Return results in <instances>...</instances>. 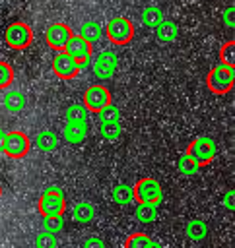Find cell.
Masks as SVG:
<instances>
[{"label":"cell","mask_w":235,"mask_h":248,"mask_svg":"<svg viewBox=\"0 0 235 248\" xmlns=\"http://www.w3.org/2000/svg\"><path fill=\"white\" fill-rule=\"evenodd\" d=\"M235 83V68L218 64L206 76V87L216 95H225L233 89Z\"/></svg>","instance_id":"1"},{"label":"cell","mask_w":235,"mask_h":248,"mask_svg":"<svg viewBox=\"0 0 235 248\" xmlns=\"http://www.w3.org/2000/svg\"><path fill=\"white\" fill-rule=\"evenodd\" d=\"M134 33H136V29H134L132 21L124 16H117V17L109 19V23L105 25V35H107L109 43H113L117 46L128 45L134 39Z\"/></svg>","instance_id":"2"},{"label":"cell","mask_w":235,"mask_h":248,"mask_svg":"<svg viewBox=\"0 0 235 248\" xmlns=\"http://www.w3.org/2000/svg\"><path fill=\"white\" fill-rule=\"evenodd\" d=\"M185 153H186L198 167H206V165H210V163L214 161V157H216V153H218V145H216V141H214L212 138L200 136V138H196V140H192V141L188 143V147H186Z\"/></svg>","instance_id":"3"},{"label":"cell","mask_w":235,"mask_h":248,"mask_svg":"<svg viewBox=\"0 0 235 248\" xmlns=\"http://www.w3.org/2000/svg\"><path fill=\"white\" fill-rule=\"evenodd\" d=\"M66 211V198L60 188H47L39 198V213L41 217H64Z\"/></svg>","instance_id":"4"},{"label":"cell","mask_w":235,"mask_h":248,"mask_svg":"<svg viewBox=\"0 0 235 248\" xmlns=\"http://www.w3.org/2000/svg\"><path fill=\"white\" fill-rule=\"evenodd\" d=\"M4 41L14 50H25L33 43V29L25 21H14L4 31Z\"/></svg>","instance_id":"5"},{"label":"cell","mask_w":235,"mask_h":248,"mask_svg":"<svg viewBox=\"0 0 235 248\" xmlns=\"http://www.w3.org/2000/svg\"><path fill=\"white\" fill-rule=\"evenodd\" d=\"M134 200L138 203H148V205H157L161 200H163V188L161 184L151 178V176H146V178H140L134 186Z\"/></svg>","instance_id":"6"},{"label":"cell","mask_w":235,"mask_h":248,"mask_svg":"<svg viewBox=\"0 0 235 248\" xmlns=\"http://www.w3.org/2000/svg\"><path fill=\"white\" fill-rule=\"evenodd\" d=\"M113 105V95L109 91V87L101 85V83H93L85 89L84 93V107L87 112H95L99 114L105 107Z\"/></svg>","instance_id":"7"},{"label":"cell","mask_w":235,"mask_h":248,"mask_svg":"<svg viewBox=\"0 0 235 248\" xmlns=\"http://www.w3.org/2000/svg\"><path fill=\"white\" fill-rule=\"evenodd\" d=\"M31 149V140L27 134L14 130L8 132L4 138V145H2V153L8 155L10 159H23Z\"/></svg>","instance_id":"8"},{"label":"cell","mask_w":235,"mask_h":248,"mask_svg":"<svg viewBox=\"0 0 235 248\" xmlns=\"http://www.w3.org/2000/svg\"><path fill=\"white\" fill-rule=\"evenodd\" d=\"M64 52L70 54V56L80 64V68H84V66H87V64L91 62V56H93V45L87 43V41H85L84 37H80L78 33H74V35L70 37V41H68Z\"/></svg>","instance_id":"9"},{"label":"cell","mask_w":235,"mask_h":248,"mask_svg":"<svg viewBox=\"0 0 235 248\" xmlns=\"http://www.w3.org/2000/svg\"><path fill=\"white\" fill-rule=\"evenodd\" d=\"M74 35V31L70 29V25H66V23H62V21H54V23H50L49 27H47V31H45V41H47V45L52 48V50H64L66 48V45H68V41H70V37Z\"/></svg>","instance_id":"10"},{"label":"cell","mask_w":235,"mask_h":248,"mask_svg":"<svg viewBox=\"0 0 235 248\" xmlns=\"http://www.w3.org/2000/svg\"><path fill=\"white\" fill-rule=\"evenodd\" d=\"M80 64L70 56L66 54L64 50H58L52 58V72L60 78V79H74L78 74H80Z\"/></svg>","instance_id":"11"},{"label":"cell","mask_w":235,"mask_h":248,"mask_svg":"<svg viewBox=\"0 0 235 248\" xmlns=\"http://www.w3.org/2000/svg\"><path fill=\"white\" fill-rule=\"evenodd\" d=\"M117 64H118V60H117V54L113 50H101L97 54V58L93 60V74H95V78H99V79L113 78V74L117 70Z\"/></svg>","instance_id":"12"},{"label":"cell","mask_w":235,"mask_h":248,"mask_svg":"<svg viewBox=\"0 0 235 248\" xmlns=\"http://www.w3.org/2000/svg\"><path fill=\"white\" fill-rule=\"evenodd\" d=\"M62 136L68 143H82L87 136V124H70V122H66V126L62 130Z\"/></svg>","instance_id":"13"},{"label":"cell","mask_w":235,"mask_h":248,"mask_svg":"<svg viewBox=\"0 0 235 248\" xmlns=\"http://www.w3.org/2000/svg\"><path fill=\"white\" fill-rule=\"evenodd\" d=\"M72 217L76 223H82V225H87L93 221L95 217V207L89 203V202H78L72 209Z\"/></svg>","instance_id":"14"},{"label":"cell","mask_w":235,"mask_h":248,"mask_svg":"<svg viewBox=\"0 0 235 248\" xmlns=\"http://www.w3.org/2000/svg\"><path fill=\"white\" fill-rule=\"evenodd\" d=\"M177 33H179V27L175 25V21H169V19H163L157 27H155V37L157 41L161 43H171L177 39Z\"/></svg>","instance_id":"15"},{"label":"cell","mask_w":235,"mask_h":248,"mask_svg":"<svg viewBox=\"0 0 235 248\" xmlns=\"http://www.w3.org/2000/svg\"><path fill=\"white\" fill-rule=\"evenodd\" d=\"M185 232H186V238L188 240H194L196 242V240H202L208 234V225L202 219H192V221L186 223Z\"/></svg>","instance_id":"16"},{"label":"cell","mask_w":235,"mask_h":248,"mask_svg":"<svg viewBox=\"0 0 235 248\" xmlns=\"http://www.w3.org/2000/svg\"><path fill=\"white\" fill-rule=\"evenodd\" d=\"M2 103H4V108L6 110H10V112H19V110H23V107H25V97H23V93H19V91H8L6 95H4V99H2Z\"/></svg>","instance_id":"17"},{"label":"cell","mask_w":235,"mask_h":248,"mask_svg":"<svg viewBox=\"0 0 235 248\" xmlns=\"http://www.w3.org/2000/svg\"><path fill=\"white\" fill-rule=\"evenodd\" d=\"M35 143H37V147L41 151H47L49 153V151H54L58 147V136L54 132H50V130H43V132L37 134Z\"/></svg>","instance_id":"18"},{"label":"cell","mask_w":235,"mask_h":248,"mask_svg":"<svg viewBox=\"0 0 235 248\" xmlns=\"http://www.w3.org/2000/svg\"><path fill=\"white\" fill-rule=\"evenodd\" d=\"M113 202L115 203H118V205H128V203H132V200H134V190H132V186H128V184H117L115 188H113Z\"/></svg>","instance_id":"19"},{"label":"cell","mask_w":235,"mask_h":248,"mask_svg":"<svg viewBox=\"0 0 235 248\" xmlns=\"http://www.w3.org/2000/svg\"><path fill=\"white\" fill-rule=\"evenodd\" d=\"M101 33H103V29H101V25L99 23H95V21H85V23H82V27H80V37H84L87 43H95L97 39H101Z\"/></svg>","instance_id":"20"},{"label":"cell","mask_w":235,"mask_h":248,"mask_svg":"<svg viewBox=\"0 0 235 248\" xmlns=\"http://www.w3.org/2000/svg\"><path fill=\"white\" fill-rule=\"evenodd\" d=\"M136 219L144 225L148 223H153L157 219V205H148V203H138L136 205V211H134Z\"/></svg>","instance_id":"21"},{"label":"cell","mask_w":235,"mask_h":248,"mask_svg":"<svg viewBox=\"0 0 235 248\" xmlns=\"http://www.w3.org/2000/svg\"><path fill=\"white\" fill-rule=\"evenodd\" d=\"M163 21V12L157 6H148L142 10V23L148 27H157Z\"/></svg>","instance_id":"22"},{"label":"cell","mask_w":235,"mask_h":248,"mask_svg":"<svg viewBox=\"0 0 235 248\" xmlns=\"http://www.w3.org/2000/svg\"><path fill=\"white\" fill-rule=\"evenodd\" d=\"M64 116H66V122H70V124H85L87 110L84 105H70L66 108Z\"/></svg>","instance_id":"23"},{"label":"cell","mask_w":235,"mask_h":248,"mask_svg":"<svg viewBox=\"0 0 235 248\" xmlns=\"http://www.w3.org/2000/svg\"><path fill=\"white\" fill-rule=\"evenodd\" d=\"M219 64L235 68V41H227L219 48Z\"/></svg>","instance_id":"24"},{"label":"cell","mask_w":235,"mask_h":248,"mask_svg":"<svg viewBox=\"0 0 235 248\" xmlns=\"http://www.w3.org/2000/svg\"><path fill=\"white\" fill-rule=\"evenodd\" d=\"M151 242H153V240H151L146 232H132V234L126 238L124 248H150Z\"/></svg>","instance_id":"25"},{"label":"cell","mask_w":235,"mask_h":248,"mask_svg":"<svg viewBox=\"0 0 235 248\" xmlns=\"http://www.w3.org/2000/svg\"><path fill=\"white\" fill-rule=\"evenodd\" d=\"M14 78H16V72H14V68H12L8 62L0 60V89H6V87H10V85L14 83Z\"/></svg>","instance_id":"26"},{"label":"cell","mask_w":235,"mask_h":248,"mask_svg":"<svg viewBox=\"0 0 235 248\" xmlns=\"http://www.w3.org/2000/svg\"><path fill=\"white\" fill-rule=\"evenodd\" d=\"M64 227V219L62 217H43V232H49V234H54L60 232Z\"/></svg>","instance_id":"27"},{"label":"cell","mask_w":235,"mask_h":248,"mask_svg":"<svg viewBox=\"0 0 235 248\" xmlns=\"http://www.w3.org/2000/svg\"><path fill=\"white\" fill-rule=\"evenodd\" d=\"M198 165L186 155V153H183L181 155V159H179V170L183 172V174H186V176H192V174H196L198 172Z\"/></svg>","instance_id":"28"},{"label":"cell","mask_w":235,"mask_h":248,"mask_svg":"<svg viewBox=\"0 0 235 248\" xmlns=\"http://www.w3.org/2000/svg\"><path fill=\"white\" fill-rule=\"evenodd\" d=\"M99 116H101V124L120 122V110H118L115 105H109V107H105V108L99 112Z\"/></svg>","instance_id":"29"},{"label":"cell","mask_w":235,"mask_h":248,"mask_svg":"<svg viewBox=\"0 0 235 248\" xmlns=\"http://www.w3.org/2000/svg\"><path fill=\"white\" fill-rule=\"evenodd\" d=\"M122 128H120V122H111V124H101V136L109 141H115L118 136H120Z\"/></svg>","instance_id":"30"},{"label":"cell","mask_w":235,"mask_h":248,"mask_svg":"<svg viewBox=\"0 0 235 248\" xmlns=\"http://www.w3.org/2000/svg\"><path fill=\"white\" fill-rule=\"evenodd\" d=\"M35 248H56V236L49 232H41L35 236Z\"/></svg>","instance_id":"31"},{"label":"cell","mask_w":235,"mask_h":248,"mask_svg":"<svg viewBox=\"0 0 235 248\" xmlns=\"http://www.w3.org/2000/svg\"><path fill=\"white\" fill-rule=\"evenodd\" d=\"M84 248H105V242L99 236H89V238H85Z\"/></svg>","instance_id":"32"},{"label":"cell","mask_w":235,"mask_h":248,"mask_svg":"<svg viewBox=\"0 0 235 248\" xmlns=\"http://www.w3.org/2000/svg\"><path fill=\"white\" fill-rule=\"evenodd\" d=\"M233 198H235V192H233V190H227V194L223 196V205H225V207H227L229 211H233V209H235Z\"/></svg>","instance_id":"33"},{"label":"cell","mask_w":235,"mask_h":248,"mask_svg":"<svg viewBox=\"0 0 235 248\" xmlns=\"http://www.w3.org/2000/svg\"><path fill=\"white\" fill-rule=\"evenodd\" d=\"M233 12H235L233 6H229V8L223 12V21H225L227 27H233Z\"/></svg>","instance_id":"34"},{"label":"cell","mask_w":235,"mask_h":248,"mask_svg":"<svg viewBox=\"0 0 235 248\" xmlns=\"http://www.w3.org/2000/svg\"><path fill=\"white\" fill-rule=\"evenodd\" d=\"M4 138H6V132L0 128V151H2V145H4Z\"/></svg>","instance_id":"35"},{"label":"cell","mask_w":235,"mask_h":248,"mask_svg":"<svg viewBox=\"0 0 235 248\" xmlns=\"http://www.w3.org/2000/svg\"><path fill=\"white\" fill-rule=\"evenodd\" d=\"M150 248H163V246H161V244H157V242H151V244H150Z\"/></svg>","instance_id":"36"},{"label":"cell","mask_w":235,"mask_h":248,"mask_svg":"<svg viewBox=\"0 0 235 248\" xmlns=\"http://www.w3.org/2000/svg\"><path fill=\"white\" fill-rule=\"evenodd\" d=\"M0 198H2V186H0Z\"/></svg>","instance_id":"37"},{"label":"cell","mask_w":235,"mask_h":248,"mask_svg":"<svg viewBox=\"0 0 235 248\" xmlns=\"http://www.w3.org/2000/svg\"><path fill=\"white\" fill-rule=\"evenodd\" d=\"M0 246H2V240H0Z\"/></svg>","instance_id":"38"}]
</instances>
